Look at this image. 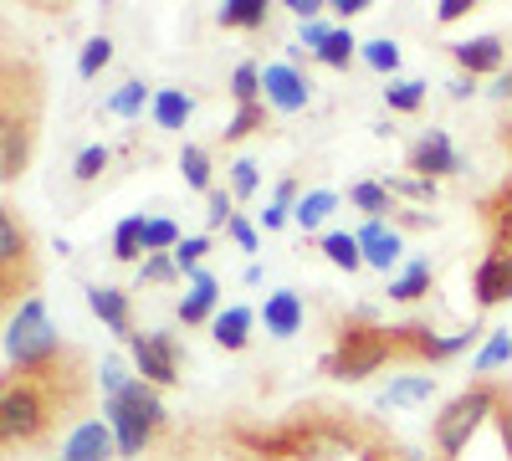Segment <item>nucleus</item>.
<instances>
[{"label": "nucleus", "mask_w": 512, "mask_h": 461, "mask_svg": "<svg viewBox=\"0 0 512 461\" xmlns=\"http://www.w3.org/2000/svg\"><path fill=\"white\" fill-rule=\"evenodd\" d=\"M134 359L144 369V380L149 385H175L180 380V364H175V339L169 333H134Z\"/></svg>", "instance_id": "obj_5"}, {"label": "nucleus", "mask_w": 512, "mask_h": 461, "mask_svg": "<svg viewBox=\"0 0 512 461\" xmlns=\"http://www.w3.org/2000/svg\"><path fill=\"white\" fill-rule=\"evenodd\" d=\"M103 415H108V426H113V436H118V451H123V456H139V451L149 446L154 426H144L139 415H128L118 400H108V405H103Z\"/></svg>", "instance_id": "obj_11"}, {"label": "nucleus", "mask_w": 512, "mask_h": 461, "mask_svg": "<svg viewBox=\"0 0 512 461\" xmlns=\"http://www.w3.org/2000/svg\"><path fill=\"white\" fill-rule=\"evenodd\" d=\"M205 216H210V226H231V221H236L231 195H226V190H210V211H205Z\"/></svg>", "instance_id": "obj_40"}, {"label": "nucleus", "mask_w": 512, "mask_h": 461, "mask_svg": "<svg viewBox=\"0 0 512 461\" xmlns=\"http://www.w3.org/2000/svg\"><path fill=\"white\" fill-rule=\"evenodd\" d=\"M26 149H31V134L16 113H6V134H0V175L16 180L26 170Z\"/></svg>", "instance_id": "obj_12"}, {"label": "nucleus", "mask_w": 512, "mask_h": 461, "mask_svg": "<svg viewBox=\"0 0 512 461\" xmlns=\"http://www.w3.org/2000/svg\"><path fill=\"white\" fill-rule=\"evenodd\" d=\"M359 246H364V262H369V267L390 272V267L400 262V231L384 226V221H369V226L359 231Z\"/></svg>", "instance_id": "obj_10"}, {"label": "nucleus", "mask_w": 512, "mask_h": 461, "mask_svg": "<svg viewBox=\"0 0 512 461\" xmlns=\"http://www.w3.org/2000/svg\"><path fill=\"white\" fill-rule=\"evenodd\" d=\"M144 98H149V88H144V82H123V93H113V113H123V118H134L139 108H144Z\"/></svg>", "instance_id": "obj_36"}, {"label": "nucleus", "mask_w": 512, "mask_h": 461, "mask_svg": "<svg viewBox=\"0 0 512 461\" xmlns=\"http://www.w3.org/2000/svg\"><path fill=\"white\" fill-rule=\"evenodd\" d=\"M303 41H308V47L318 52V47H323V41H328V26H318V21H308V31H303Z\"/></svg>", "instance_id": "obj_49"}, {"label": "nucleus", "mask_w": 512, "mask_h": 461, "mask_svg": "<svg viewBox=\"0 0 512 461\" xmlns=\"http://www.w3.org/2000/svg\"><path fill=\"white\" fill-rule=\"evenodd\" d=\"M502 359H512V333H492V344L477 354V374H487V369H497Z\"/></svg>", "instance_id": "obj_37"}, {"label": "nucleus", "mask_w": 512, "mask_h": 461, "mask_svg": "<svg viewBox=\"0 0 512 461\" xmlns=\"http://www.w3.org/2000/svg\"><path fill=\"white\" fill-rule=\"evenodd\" d=\"M6 354H11L21 369H41V364L57 354V328L47 323V308H41V298H26L21 313L11 318Z\"/></svg>", "instance_id": "obj_1"}, {"label": "nucleus", "mask_w": 512, "mask_h": 461, "mask_svg": "<svg viewBox=\"0 0 512 461\" xmlns=\"http://www.w3.org/2000/svg\"><path fill=\"white\" fill-rule=\"evenodd\" d=\"M103 170H108V149H103V144H93V149L77 154V180H98Z\"/></svg>", "instance_id": "obj_39"}, {"label": "nucleus", "mask_w": 512, "mask_h": 461, "mask_svg": "<svg viewBox=\"0 0 512 461\" xmlns=\"http://www.w3.org/2000/svg\"><path fill=\"white\" fill-rule=\"evenodd\" d=\"M190 113H195L190 93H180V88H159V93H154V118H159V129H185Z\"/></svg>", "instance_id": "obj_17"}, {"label": "nucleus", "mask_w": 512, "mask_h": 461, "mask_svg": "<svg viewBox=\"0 0 512 461\" xmlns=\"http://www.w3.org/2000/svg\"><path fill=\"white\" fill-rule=\"evenodd\" d=\"M262 118V108H241L231 123H226V139H241V134H251V123Z\"/></svg>", "instance_id": "obj_44"}, {"label": "nucleus", "mask_w": 512, "mask_h": 461, "mask_svg": "<svg viewBox=\"0 0 512 461\" xmlns=\"http://www.w3.org/2000/svg\"><path fill=\"white\" fill-rule=\"evenodd\" d=\"M175 272H180V267L169 262V257H149V262H144V282H169Z\"/></svg>", "instance_id": "obj_43"}, {"label": "nucleus", "mask_w": 512, "mask_h": 461, "mask_svg": "<svg viewBox=\"0 0 512 461\" xmlns=\"http://www.w3.org/2000/svg\"><path fill=\"white\" fill-rule=\"evenodd\" d=\"M502 241L512 246V211H507V221H502Z\"/></svg>", "instance_id": "obj_53"}, {"label": "nucleus", "mask_w": 512, "mask_h": 461, "mask_svg": "<svg viewBox=\"0 0 512 461\" xmlns=\"http://www.w3.org/2000/svg\"><path fill=\"white\" fill-rule=\"evenodd\" d=\"M26 257V231L16 226V216H0V267H16Z\"/></svg>", "instance_id": "obj_24"}, {"label": "nucleus", "mask_w": 512, "mask_h": 461, "mask_svg": "<svg viewBox=\"0 0 512 461\" xmlns=\"http://www.w3.org/2000/svg\"><path fill=\"white\" fill-rule=\"evenodd\" d=\"M282 221H287V205H267V211H262V226L267 231H277Z\"/></svg>", "instance_id": "obj_48"}, {"label": "nucleus", "mask_w": 512, "mask_h": 461, "mask_svg": "<svg viewBox=\"0 0 512 461\" xmlns=\"http://www.w3.org/2000/svg\"><path fill=\"white\" fill-rule=\"evenodd\" d=\"M390 195H415V200H431V195H436V185H431V180H395V185H390Z\"/></svg>", "instance_id": "obj_42"}, {"label": "nucleus", "mask_w": 512, "mask_h": 461, "mask_svg": "<svg viewBox=\"0 0 512 461\" xmlns=\"http://www.w3.org/2000/svg\"><path fill=\"white\" fill-rule=\"evenodd\" d=\"M323 257H328L333 267L354 272V267L364 262V246H359V236H349V231H333V236H323Z\"/></svg>", "instance_id": "obj_19"}, {"label": "nucleus", "mask_w": 512, "mask_h": 461, "mask_svg": "<svg viewBox=\"0 0 512 461\" xmlns=\"http://www.w3.org/2000/svg\"><path fill=\"white\" fill-rule=\"evenodd\" d=\"M108 62H113V41H108V36H93L88 47H82V57H77V72H82V77H98Z\"/></svg>", "instance_id": "obj_27"}, {"label": "nucleus", "mask_w": 512, "mask_h": 461, "mask_svg": "<svg viewBox=\"0 0 512 461\" xmlns=\"http://www.w3.org/2000/svg\"><path fill=\"white\" fill-rule=\"evenodd\" d=\"M287 11H292V16H303V21H313L323 6H318V0H287Z\"/></svg>", "instance_id": "obj_46"}, {"label": "nucleus", "mask_w": 512, "mask_h": 461, "mask_svg": "<svg viewBox=\"0 0 512 461\" xmlns=\"http://www.w3.org/2000/svg\"><path fill=\"white\" fill-rule=\"evenodd\" d=\"M384 354H390V339H379L374 328H349L338 354L328 359V369L338 374V380H364V374H374L384 364Z\"/></svg>", "instance_id": "obj_3"}, {"label": "nucleus", "mask_w": 512, "mask_h": 461, "mask_svg": "<svg viewBox=\"0 0 512 461\" xmlns=\"http://www.w3.org/2000/svg\"><path fill=\"white\" fill-rule=\"evenodd\" d=\"M425 359H451V354H461L466 344H472V333H451V339H410Z\"/></svg>", "instance_id": "obj_33"}, {"label": "nucleus", "mask_w": 512, "mask_h": 461, "mask_svg": "<svg viewBox=\"0 0 512 461\" xmlns=\"http://www.w3.org/2000/svg\"><path fill=\"white\" fill-rule=\"evenodd\" d=\"M492 405H497V395L487 390V385H477V390H466V395H456L441 415H436V446L446 451V456H456V451H466V441H472V431L492 415Z\"/></svg>", "instance_id": "obj_2"}, {"label": "nucleus", "mask_w": 512, "mask_h": 461, "mask_svg": "<svg viewBox=\"0 0 512 461\" xmlns=\"http://www.w3.org/2000/svg\"><path fill=\"white\" fill-rule=\"evenodd\" d=\"M144 246H149V251H169V246H180L175 221H149V226H144Z\"/></svg>", "instance_id": "obj_38"}, {"label": "nucleus", "mask_w": 512, "mask_h": 461, "mask_svg": "<svg viewBox=\"0 0 512 461\" xmlns=\"http://www.w3.org/2000/svg\"><path fill=\"white\" fill-rule=\"evenodd\" d=\"M292 195H297V185H292V180H282V185H277V205H292Z\"/></svg>", "instance_id": "obj_51"}, {"label": "nucleus", "mask_w": 512, "mask_h": 461, "mask_svg": "<svg viewBox=\"0 0 512 461\" xmlns=\"http://www.w3.org/2000/svg\"><path fill=\"white\" fill-rule=\"evenodd\" d=\"M246 328H251V308H226L216 318V344L221 349H246Z\"/></svg>", "instance_id": "obj_22"}, {"label": "nucleus", "mask_w": 512, "mask_h": 461, "mask_svg": "<svg viewBox=\"0 0 512 461\" xmlns=\"http://www.w3.org/2000/svg\"><path fill=\"white\" fill-rule=\"evenodd\" d=\"M456 62L466 72H497L502 67V41L497 36H472V41H456Z\"/></svg>", "instance_id": "obj_14"}, {"label": "nucleus", "mask_w": 512, "mask_h": 461, "mask_svg": "<svg viewBox=\"0 0 512 461\" xmlns=\"http://www.w3.org/2000/svg\"><path fill=\"white\" fill-rule=\"evenodd\" d=\"M221 21L226 26H262L267 21V0H226Z\"/></svg>", "instance_id": "obj_26"}, {"label": "nucleus", "mask_w": 512, "mask_h": 461, "mask_svg": "<svg viewBox=\"0 0 512 461\" xmlns=\"http://www.w3.org/2000/svg\"><path fill=\"white\" fill-rule=\"evenodd\" d=\"M41 421H47V405H41V395L31 385H11L0 395V436L6 441H31L41 431Z\"/></svg>", "instance_id": "obj_4"}, {"label": "nucleus", "mask_w": 512, "mask_h": 461, "mask_svg": "<svg viewBox=\"0 0 512 461\" xmlns=\"http://www.w3.org/2000/svg\"><path fill=\"white\" fill-rule=\"evenodd\" d=\"M410 170H420V180H431V175H456L461 170V159L451 149V139L441 129H431L415 149H410Z\"/></svg>", "instance_id": "obj_7"}, {"label": "nucleus", "mask_w": 512, "mask_h": 461, "mask_svg": "<svg viewBox=\"0 0 512 461\" xmlns=\"http://www.w3.org/2000/svg\"><path fill=\"white\" fill-rule=\"evenodd\" d=\"M492 93H497V98H512V72H507V77H497V88H492Z\"/></svg>", "instance_id": "obj_52"}, {"label": "nucleus", "mask_w": 512, "mask_h": 461, "mask_svg": "<svg viewBox=\"0 0 512 461\" xmlns=\"http://www.w3.org/2000/svg\"><path fill=\"white\" fill-rule=\"evenodd\" d=\"M256 93H262V67L241 62V67L231 72V98H236L241 108H256Z\"/></svg>", "instance_id": "obj_25"}, {"label": "nucleus", "mask_w": 512, "mask_h": 461, "mask_svg": "<svg viewBox=\"0 0 512 461\" xmlns=\"http://www.w3.org/2000/svg\"><path fill=\"white\" fill-rule=\"evenodd\" d=\"M262 88H267V103L282 108V113L308 108V98H313V82H303V77H297V67H282V62L262 72Z\"/></svg>", "instance_id": "obj_6"}, {"label": "nucleus", "mask_w": 512, "mask_h": 461, "mask_svg": "<svg viewBox=\"0 0 512 461\" xmlns=\"http://www.w3.org/2000/svg\"><path fill=\"white\" fill-rule=\"evenodd\" d=\"M349 57H354V36H349V31H328V41L318 47V62H328V67H349Z\"/></svg>", "instance_id": "obj_32"}, {"label": "nucleus", "mask_w": 512, "mask_h": 461, "mask_svg": "<svg viewBox=\"0 0 512 461\" xmlns=\"http://www.w3.org/2000/svg\"><path fill=\"white\" fill-rule=\"evenodd\" d=\"M354 205H359V211L369 216V221H379L384 211H390V190H384V185H354Z\"/></svg>", "instance_id": "obj_31"}, {"label": "nucleus", "mask_w": 512, "mask_h": 461, "mask_svg": "<svg viewBox=\"0 0 512 461\" xmlns=\"http://www.w3.org/2000/svg\"><path fill=\"white\" fill-rule=\"evenodd\" d=\"M502 298H512V257L507 251H492V257L477 267V303L492 308Z\"/></svg>", "instance_id": "obj_9"}, {"label": "nucleus", "mask_w": 512, "mask_h": 461, "mask_svg": "<svg viewBox=\"0 0 512 461\" xmlns=\"http://www.w3.org/2000/svg\"><path fill=\"white\" fill-rule=\"evenodd\" d=\"M431 390H436L431 374H410V380H400V385L384 390V405H415V400H431Z\"/></svg>", "instance_id": "obj_23"}, {"label": "nucleus", "mask_w": 512, "mask_h": 461, "mask_svg": "<svg viewBox=\"0 0 512 461\" xmlns=\"http://www.w3.org/2000/svg\"><path fill=\"white\" fill-rule=\"evenodd\" d=\"M113 446H118L113 426H103V421H82V426L67 436L62 461H108V451H113Z\"/></svg>", "instance_id": "obj_8"}, {"label": "nucleus", "mask_w": 512, "mask_h": 461, "mask_svg": "<svg viewBox=\"0 0 512 461\" xmlns=\"http://www.w3.org/2000/svg\"><path fill=\"white\" fill-rule=\"evenodd\" d=\"M205 251H210V241H205V236H185V241L175 246V267L195 277V272H200V257H205Z\"/></svg>", "instance_id": "obj_35"}, {"label": "nucleus", "mask_w": 512, "mask_h": 461, "mask_svg": "<svg viewBox=\"0 0 512 461\" xmlns=\"http://www.w3.org/2000/svg\"><path fill=\"white\" fill-rule=\"evenodd\" d=\"M425 287H431V267H425V262H415V267H410L400 282H390V298H400V303H415Z\"/></svg>", "instance_id": "obj_28"}, {"label": "nucleus", "mask_w": 512, "mask_h": 461, "mask_svg": "<svg viewBox=\"0 0 512 461\" xmlns=\"http://www.w3.org/2000/svg\"><path fill=\"white\" fill-rule=\"evenodd\" d=\"M118 405H123L128 415H139L144 426H164V405H159V395L149 390V380H134V385L118 395Z\"/></svg>", "instance_id": "obj_16"}, {"label": "nucleus", "mask_w": 512, "mask_h": 461, "mask_svg": "<svg viewBox=\"0 0 512 461\" xmlns=\"http://www.w3.org/2000/svg\"><path fill=\"white\" fill-rule=\"evenodd\" d=\"M180 170H185V185H195V190H210V159H205V149L185 144V154H180Z\"/></svg>", "instance_id": "obj_30"}, {"label": "nucleus", "mask_w": 512, "mask_h": 461, "mask_svg": "<svg viewBox=\"0 0 512 461\" xmlns=\"http://www.w3.org/2000/svg\"><path fill=\"white\" fill-rule=\"evenodd\" d=\"M364 6H369V0H333V11H338V16H359Z\"/></svg>", "instance_id": "obj_50"}, {"label": "nucleus", "mask_w": 512, "mask_h": 461, "mask_svg": "<svg viewBox=\"0 0 512 461\" xmlns=\"http://www.w3.org/2000/svg\"><path fill=\"white\" fill-rule=\"evenodd\" d=\"M364 62L374 72H395L400 67V47H395L390 36H374V41H364Z\"/></svg>", "instance_id": "obj_29"}, {"label": "nucleus", "mask_w": 512, "mask_h": 461, "mask_svg": "<svg viewBox=\"0 0 512 461\" xmlns=\"http://www.w3.org/2000/svg\"><path fill=\"white\" fill-rule=\"evenodd\" d=\"M384 98H390V108L410 113V108H420V98H425V82H410V77H400V82H390V88H384Z\"/></svg>", "instance_id": "obj_34"}, {"label": "nucleus", "mask_w": 512, "mask_h": 461, "mask_svg": "<svg viewBox=\"0 0 512 461\" xmlns=\"http://www.w3.org/2000/svg\"><path fill=\"white\" fill-rule=\"evenodd\" d=\"M333 205H338V195L333 190H313V195H303V200H297V226H303V231H313V226H323L328 216H333Z\"/></svg>", "instance_id": "obj_21"}, {"label": "nucleus", "mask_w": 512, "mask_h": 461, "mask_svg": "<svg viewBox=\"0 0 512 461\" xmlns=\"http://www.w3.org/2000/svg\"><path fill=\"white\" fill-rule=\"evenodd\" d=\"M210 308H216V277H210V272H195V277H190V292H185V303H180V318H185V323H200Z\"/></svg>", "instance_id": "obj_18"}, {"label": "nucleus", "mask_w": 512, "mask_h": 461, "mask_svg": "<svg viewBox=\"0 0 512 461\" xmlns=\"http://www.w3.org/2000/svg\"><path fill=\"white\" fill-rule=\"evenodd\" d=\"M231 180H236V195H251L256 190V164L251 159H236L231 164Z\"/></svg>", "instance_id": "obj_41"}, {"label": "nucleus", "mask_w": 512, "mask_h": 461, "mask_svg": "<svg viewBox=\"0 0 512 461\" xmlns=\"http://www.w3.org/2000/svg\"><path fill=\"white\" fill-rule=\"evenodd\" d=\"M88 308L113 328V333H123V339H134V333H128V298H123V292L118 287H93L88 292Z\"/></svg>", "instance_id": "obj_15"}, {"label": "nucleus", "mask_w": 512, "mask_h": 461, "mask_svg": "<svg viewBox=\"0 0 512 461\" xmlns=\"http://www.w3.org/2000/svg\"><path fill=\"white\" fill-rule=\"evenodd\" d=\"M466 11H472V0H441V21H456Z\"/></svg>", "instance_id": "obj_47"}, {"label": "nucleus", "mask_w": 512, "mask_h": 461, "mask_svg": "<svg viewBox=\"0 0 512 461\" xmlns=\"http://www.w3.org/2000/svg\"><path fill=\"white\" fill-rule=\"evenodd\" d=\"M262 318H267V333H277V339H292V333L303 328V303H297V292H272L267 308H262Z\"/></svg>", "instance_id": "obj_13"}, {"label": "nucleus", "mask_w": 512, "mask_h": 461, "mask_svg": "<svg viewBox=\"0 0 512 461\" xmlns=\"http://www.w3.org/2000/svg\"><path fill=\"white\" fill-rule=\"evenodd\" d=\"M144 226H149L144 216L118 221V231H113V257H118V262H134L139 251H149V246H144Z\"/></svg>", "instance_id": "obj_20"}, {"label": "nucleus", "mask_w": 512, "mask_h": 461, "mask_svg": "<svg viewBox=\"0 0 512 461\" xmlns=\"http://www.w3.org/2000/svg\"><path fill=\"white\" fill-rule=\"evenodd\" d=\"M231 236H236V241H241V246H246V251H256V231H251V226H246V221H241V216H236V221H231Z\"/></svg>", "instance_id": "obj_45"}]
</instances>
